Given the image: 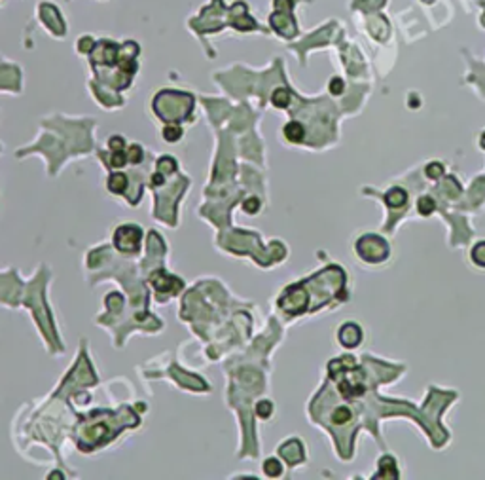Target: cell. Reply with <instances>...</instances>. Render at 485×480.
<instances>
[{"label":"cell","mask_w":485,"mask_h":480,"mask_svg":"<svg viewBox=\"0 0 485 480\" xmlns=\"http://www.w3.org/2000/svg\"><path fill=\"white\" fill-rule=\"evenodd\" d=\"M356 251L366 262H383L389 255V247H387L385 239H381L377 236L360 237L358 243H356Z\"/></svg>","instance_id":"1"},{"label":"cell","mask_w":485,"mask_h":480,"mask_svg":"<svg viewBox=\"0 0 485 480\" xmlns=\"http://www.w3.org/2000/svg\"><path fill=\"white\" fill-rule=\"evenodd\" d=\"M140 239H143V232L135 224L119 226L114 234V243L122 253H137Z\"/></svg>","instance_id":"2"},{"label":"cell","mask_w":485,"mask_h":480,"mask_svg":"<svg viewBox=\"0 0 485 480\" xmlns=\"http://www.w3.org/2000/svg\"><path fill=\"white\" fill-rule=\"evenodd\" d=\"M360 340H362V331L358 324L347 323L339 329V342H341L345 348H355V345L360 343Z\"/></svg>","instance_id":"3"},{"label":"cell","mask_w":485,"mask_h":480,"mask_svg":"<svg viewBox=\"0 0 485 480\" xmlns=\"http://www.w3.org/2000/svg\"><path fill=\"white\" fill-rule=\"evenodd\" d=\"M282 133H285V137L288 139L290 143H299V141H301V139L305 137L304 125L298 124V122H288V124L285 125Z\"/></svg>","instance_id":"4"},{"label":"cell","mask_w":485,"mask_h":480,"mask_svg":"<svg viewBox=\"0 0 485 480\" xmlns=\"http://www.w3.org/2000/svg\"><path fill=\"white\" fill-rule=\"evenodd\" d=\"M406 200H408V196H406V192L402 190V188H392V190H389V192L385 194L387 205L394 207V209H398V207L404 205Z\"/></svg>","instance_id":"5"},{"label":"cell","mask_w":485,"mask_h":480,"mask_svg":"<svg viewBox=\"0 0 485 480\" xmlns=\"http://www.w3.org/2000/svg\"><path fill=\"white\" fill-rule=\"evenodd\" d=\"M271 103H273L277 108H286V106L290 105V93L286 91L285 87H279V89H275L273 95H271Z\"/></svg>","instance_id":"6"},{"label":"cell","mask_w":485,"mask_h":480,"mask_svg":"<svg viewBox=\"0 0 485 480\" xmlns=\"http://www.w3.org/2000/svg\"><path fill=\"white\" fill-rule=\"evenodd\" d=\"M125 184H127L125 175L114 173L112 177H110V181H108V190H110V192H114V194H122L125 190Z\"/></svg>","instance_id":"7"},{"label":"cell","mask_w":485,"mask_h":480,"mask_svg":"<svg viewBox=\"0 0 485 480\" xmlns=\"http://www.w3.org/2000/svg\"><path fill=\"white\" fill-rule=\"evenodd\" d=\"M379 469H381V473H383V474H379L381 478H385V476H389V478H396V476H398V474H396V465H394V462H392L391 457L381 459Z\"/></svg>","instance_id":"8"},{"label":"cell","mask_w":485,"mask_h":480,"mask_svg":"<svg viewBox=\"0 0 485 480\" xmlns=\"http://www.w3.org/2000/svg\"><path fill=\"white\" fill-rule=\"evenodd\" d=\"M264 473L268 474V476H271V478H277V476H280V473H282V467H280L279 459L269 457L268 462L264 463Z\"/></svg>","instance_id":"9"},{"label":"cell","mask_w":485,"mask_h":480,"mask_svg":"<svg viewBox=\"0 0 485 480\" xmlns=\"http://www.w3.org/2000/svg\"><path fill=\"white\" fill-rule=\"evenodd\" d=\"M180 137H182V129H180V127L169 125V127H165V129H163V139H165L167 143H176V141H178Z\"/></svg>","instance_id":"10"},{"label":"cell","mask_w":485,"mask_h":480,"mask_svg":"<svg viewBox=\"0 0 485 480\" xmlns=\"http://www.w3.org/2000/svg\"><path fill=\"white\" fill-rule=\"evenodd\" d=\"M349 419H351V410H349V408H337V410L332 414V421L337 425L347 424Z\"/></svg>","instance_id":"11"},{"label":"cell","mask_w":485,"mask_h":480,"mask_svg":"<svg viewBox=\"0 0 485 480\" xmlns=\"http://www.w3.org/2000/svg\"><path fill=\"white\" fill-rule=\"evenodd\" d=\"M472 260L478 264V266H483L485 268V243H478L472 249Z\"/></svg>","instance_id":"12"},{"label":"cell","mask_w":485,"mask_h":480,"mask_svg":"<svg viewBox=\"0 0 485 480\" xmlns=\"http://www.w3.org/2000/svg\"><path fill=\"white\" fill-rule=\"evenodd\" d=\"M271 412H273V406H271L269 400H260L258 406H256V414H258L260 418H269Z\"/></svg>","instance_id":"13"},{"label":"cell","mask_w":485,"mask_h":480,"mask_svg":"<svg viewBox=\"0 0 485 480\" xmlns=\"http://www.w3.org/2000/svg\"><path fill=\"white\" fill-rule=\"evenodd\" d=\"M417 209H419L421 215H430V213L434 211V201L430 200V198H421L419 203H417Z\"/></svg>","instance_id":"14"},{"label":"cell","mask_w":485,"mask_h":480,"mask_svg":"<svg viewBox=\"0 0 485 480\" xmlns=\"http://www.w3.org/2000/svg\"><path fill=\"white\" fill-rule=\"evenodd\" d=\"M127 160L133 163H138L143 160V148L138 144H131L129 146V154H127Z\"/></svg>","instance_id":"15"},{"label":"cell","mask_w":485,"mask_h":480,"mask_svg":"<svg viewBox=\"0 0 485 480\" xmlns=\"http://www.w3.org/2000/svg\"><path fill=\"white\" fill-rule=\"evenodd\" d=\"M243 209H245V213L254 215V213H258V209H260V201L256 200V198H250V200H247L243 203Z\"/></svg>","instance_id":"16"},{"label":"cell","mask_w":485,"mask_h":480,"mask_svg":"<svg viewBox=\"0 0 485 480\" xmlns=\"http://www.w3.org/2000/svg\"><path fill=\"white\" fill-rule=\"evenodd\" d=\"M443 173V165L442 163H430L429 167H427V175H429L430 179H438L440 175Z\"/></svg>","instance_id":"17"},{"label":"cell","mask_w":485,"mask_h":480,"mask_svg":"<svg viewBox=\"0 0 485 480\" xmlns=\"http://www.w3.org/2000/svg\"><path fill=\"white\" fill-rule=\"evenodd\" d=\"M125 163H127V156H125L124 152H114V156H112V165L114 167H124Z\"/></svg>","instance_id":"18"},{"label":"cell","mask_w":485,"mask_h":480,"mask_svg":"<svg viewBox=\"0 0 485 480\" xmlns=\"http://www.w3.org/2000/svg\"><path fill=\"white\" fill-rule=\"evenodd\" d=\"M341 91H343V82H341V78H332V82H330V93L339 95Z\"/></svg>","instance_id":"19"},{"label":"cell","mask_w":485,"mask_h":480,"mask_svg":"<svg viewBox=\"0 0 485 480\" xmlns=\"http://www.w3.org/2000/svg\"><path fill=\"white\" fill-rule=\"evenodd\" d=\"M108 144H110V148H112L114 152H118V150L122 148V146H124L125 143H124V139H122V137H112Z\"/></svg>","instance_id":"20"},{"label":"cell","mask_w":485,"mask_h":480,"mask_svg":"<svg viewBox=\"0 0 485 480\" xmlns=\"http://www.w3.org/2000/svg\"><path fill=\"white\" fill-rule=\"evenodd\" d=\"M481 146L485 148V133H483V137H481Z\"/></svg>","instance_id":"21"}]
</instances>
